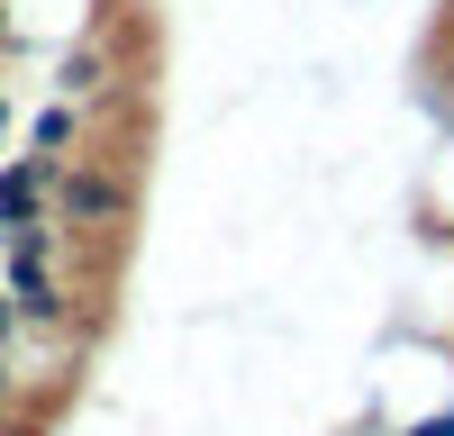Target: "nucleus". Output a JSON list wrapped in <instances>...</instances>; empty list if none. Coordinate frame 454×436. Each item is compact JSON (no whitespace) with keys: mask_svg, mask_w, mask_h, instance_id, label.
<instances>
[{"mask_svg":"<svg viewBox=\"0 0 454 436\" xmlns=\"http://www.w3.org/2000/svg\"><path fill=\"white\" fill-rule=\"evenodd\" d=\"M19 337V300H10V282H0V346Z\"/></svg>","mask_w":454,"mask_h":436,"instance_id":"6","label":"nucleus"},{"mask_svg":"<svg viewBox=\"0 0 454 436\" xmlns=\"http://www.w3.org/2000/svg\"><path fill=\"white\" fill-rule=\"evenodd\" d=\"M19 400V363H10V346H0V409Z\"/></svg>","mask_w":454,"mask_h":436,"instance_id":"5","label":"nucleus"},{"mask_svg":"<svg viewBox=\"0 0 454 436\" xmlns=\"http://www.w3.org/2000/svg\"><path fill=\"white\" fill-rule=\"evenodd\" d=\"M128 173L119 164H91V155H73V164H55V200H46V218L55 228H73V237H100V228H119L128 218Z\"/></svg>","mask_w":454,"mask_h":436,"instance_id":"1","label":"nucleus"},{"mask_svg":"<svg viewBox=\"0 0 454 436\" xmlns=\"http://www.w3.org/2000/svg\"><path fill=\"white\" fill-rule=\"evenodd\" d=\"M0 254H10V228H0Z\"/></svg>","mask_w":454,"mask_h":436,"instance_id":"9","label":"nucleus"},{"mask_svg":"<svg viewBox=\"0 0 454 436\" xmlns=\"http://www.w3.org/2000/svg\"><path fill=\"white\" fill-rule=\"evenodd\" d=\"M55 200V164L46 155H10L0 164V228H36Z\"/></svg>","mask_w":454,"mask_h":436,"instance_id":"2","label":"nucleus"},{"mask_svg":"<svg viewBox=\"0 0 454 436\" xmlns=\"http://www.w3.org/2000/svg\"><path fill=\"white\" fill-rule=\"evenodd\" d=\"M82 136H91L82 100H64V91H46V100H36V119H27V155H46V164H73V155H82Z\"/></svg>","mask_w":454,"mask_h":436,"instance_id":"3","label":"nucleus"},{"mask_svg":"<svg viewBox=\"0 0 454 436\" xmlns=\"http://www.w3.org/2000/svg\"><path fill=\"white\" fill-rule=\"evenodd\" d=\"M409 436H454V409H445V418H427V427H409Z\"/></svg>","mask_w":454,"mask_h":436,"instance_id":"8","label":"nucleus"},{"mask_svg":"<svg viewBox=\"0 0 454 436\" xmlns=\"http://www.w3.org/2000/svg\"><path fill=\"white\" fill-rule=\"evenodd\" d=\"M46 91H64V100H100V91H109V46H73V55H55V64H46Z\"/></svg>","mask_w":454,"mask_h":436,"instance_id":"4","label":"nucleus"},{"mask_svg":"<svg viewBox=\"0 0 454 436\" xmlns=\"http://www.w3.org/2000/svg\"><path fill=\"white\" fill-rule=\"evenodd\" d=\"M19 46V19H10V0H0V55H10Z\"/></svg>","mask_w":454,"mask_h":436,"instance_id":"7","label":"nucleus"}]
</instances>
